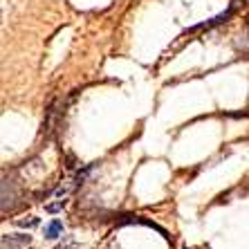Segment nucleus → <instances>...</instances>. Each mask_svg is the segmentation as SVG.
Masks as SVG:
<instances>
[{"instance_id": "f257e3e1", "label": "nucleus", "mask_w": 249, "mask_h": 249, "mask_svg": "<svg viewBox=\"0 0 249 249\" xmlns=\"http://www.w3.org/2000/svg\"><path fill=\"white\" fill-rule=\"evenodd\" d=\"M29 243H32V236H29V233H5L2 240H0L2 249H23V247H27Z\"/></svg>"}, {"instance_id": "f03ea898", "label": "nucleus", "mask_w": 249, "mask_h": 249, "mask_svg": "<svg viewBox=\"0 0 249 249\" xmlns=\"http://www.w3.org/2000/svg\"><path fill=\"white\" fill-rule=\"evenodd\" d=\"M63 236V222L61 220H52L45 225V238L54 240V238H61Z\"/></svg>"}, {"instance_id": "7ed1b4c3", "label": "nucleus", "mask_w": 249, "mask_h": 249, "mask_svg": "<svg viewBox=\"0 0 249 249\" xmlns=\"http://www.w3.org/2000/svg\"><path fill=\"white\" fill-rule=\"evenodd\" d=\"M92 168H94V164H88V166L79 168V171H76V175H74V180H72V184H74V186L83 184V182H86L88 178H90V173H92Z\"/></svg>"}, {"instance_id": "20e7f679", "label": "nucleus", "mask_w": 249, "mask_h": 249, "mask_svg": "<svg viewBox=\"0 0 249 249\" xmlns=\"http://www.w3.org/2000/svg\"><path fill=\"white\" fill-rule=\"evenodd\" d=\"M65 204H68V200H56V202H47V204H45V211H47V213H58V211H61V209H63Z\"/></svg>"}, {"instance_id": "39448f33", "label": "nucleus", "mask_w": 249, "mask_h": 249, "mask_svg": "<svg viewBox=\"0 0 249 249\" xmlns=\"http://www.w3.org/2000/svg\"><path fill=\"white\" fill-rule=\"evenodd\" d=\"M18 227H23V229H34V227H38V218H36V215H27L23 220H18Z\"/></svg>"}]
</instances>
